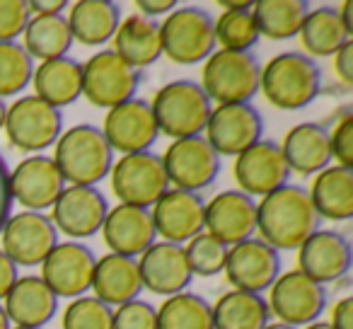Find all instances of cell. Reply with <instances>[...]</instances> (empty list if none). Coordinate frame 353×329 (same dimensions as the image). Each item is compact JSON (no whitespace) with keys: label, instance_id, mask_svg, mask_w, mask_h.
Wrapping results in <instances>:
<instances>
[{"label":"cell","instance_id":"56","mask_svg":"<svg viewBox=\"0 0 353 329\" xmlns=\"http://www.w3.org/2000/svg\"><path fill=\"white\" fill-rule=\"evenodd\" d=\"M12 329H32V327H12Z\"/></svg>","mask_w":353,"mask_h":329},{"label":"cell","instance_id":"48","mask_svg":"<svg viewBox=\"0 0 353 329\" xmlns=\"http://www.w3.org/2000/svg\"><path fill=\"white\" fill-rule=\"evenodd\" d=\"M136 8H138V15L155 20V17L170 15L176 8V0H138Z\"/></svg>","mask_w":353,"mask_h":329},{"label":"cell","instance_id":"12","mask_svg":"<svg viewBox=\"0 0 353 329\" xmlns=\"http://www.w3.org/2000/svg\"><path fill=\"white\" fill-rule=\"evenodd\" d=\"M203 138L218 155L237 157L264 138V117L254 104H218L208 117Z\"/></svg>","mask_w":353,"mask_h":329},{"label":"cell","instance_id":"6","mask_svg":"<svg viewBox=\"0 0 353 329\" xmlns=\"http://www.w3.org/2000/svg\"><path fill=\"white\" fill-rule=\"evenodd\" d=\"M162 56L179 66L203 63L216 51V20L206 8L176 6L160 22Z\"/></svg>","mask_w":353,"mask_h":329},{"label":"cell","instance_id":"17","mask_svg":"<svg viewBox=\"0 0 353 329\" xmlns=\"http://www.w3.org/2000/svg\"><path fill=\"white\" fill-rule=\"evenodd\" d=\"M102 133L112 150H119L121 155L150 150L160 136L150 102L141 97H133L119 107L107 109Z\"/></svg>","mask_w":353,"mask_h":329},{"label":"cell","instance_id":"15","mask_svg":"<svg viewBox=\"0 0 353 329\" xmlns=\"http://www.w3.org/2000/svg\"><path fill=\"white\" fill-rule=\"evenodd\" d=\"M223 274L232 286V290L261 295L281 276V255L254 235L228 250Z\"/></svg>","mask_w":353,"mask_h":329},{"label":"cell","instance_id":"42","mask_svg":"<svg viewBox=\"0 0 353 329\" xmlns=\"http://www.w3.org/2000/svg\"><path fill=\"white\" fill-rule=\"evenodd\" d=\"M114 329H157V308L148 300H131L114 308Z\"/></svg>","mask_w":353,"mask_h":329},{"label":"cell","instance_id":"38","mask_svg":"<svg viewBox=\"0 0 353 329\" xmlns=\"http://www.w3.org/2000/svg\"><path fill=\"white\" fill-rule=\"evenodd\" d=\"M261 34L250 10H225L216 20V44L225 51H252Z\"/></svg>","mask_w":353,"mask_h":329},{"label":"cell","instance_id":"41","mask_svg":"<svg viewBox=\"0 0 353 329\" xmlns=\"http://www.w3.org/2000/svg\"><path fill=\"white\" fill-rule=\"evenodd\" d=\"M332 160L339 168L353 170V112L351 107H341V114L334 119V131H329Z\"/></svg>","mask_w":353,"mask_h":329},{"label":"cell","instance_id":"46","mask_svg":"<svg viewBox=\"0 0 353 329\" xmlns=\"http://www.w3.org/2000/svg\"><path fill=\"white\" fill-rule=\"evenodd\" d=\"M20 279V269L15 266V261L0 250V303L6 300V295L10 293V288L15 286V281Z\"/></svg>","mask_w":353,"mask_h":329},{"label":"cell","instance_id":"10","mask_svg":"<svg viewBox=\"0 0 353 329\" xmlns=\"http://www.w3.org/2000/svg\"><path fill=\"white\" fill-rule=\"evenodd\" d=\"M138 88L141 70L128 66L117 51H97L83 63V94L94 107H119L136 97Z\"/></svg>","mask_w":353,"mask_h":329},{"label":"cell","instance_id":"45","mask_svg":"<svg viewBox=\"0 0 353 329\" xmlns=\"http://www.w3.org/2000/svg\"><path fill=\"white\" fill-rule=\"evenodd\" d=\"M334 73L341 80L343 88L353 85V39H348L341 49L334 54Z\"/></svg>","mask_w":353,"mask_h":329},{"label":"cell","instance_id":"28","mask_svg":"<svg viewBox=\"0 0 353 329\" xmlns=\"http://www.w3.org/2000/svg\"><path fill=\"white\" fill-rule=\"evenodd\" d=\"M114 49L128 66L143 70L160 61L162 56V37L160 22L143 15H128L119 22L114 34Z\"/></svg>","mask_w":353,"mask_h":329},{"label":"cell","instance_id":"29","mask_svg":"<svg viewBox=\"0 0 353 329\" xmlns=\"http://www.w3.org/2000/svg\"><path fill=\"white\" fill-rule=\"evenodd\" d=\"M34 94L56 109L70 107L83 94V63L70 56L54 61H44L32 75Z\"/></svg>","mask_w":353,"mask_h":329},{"label":"cell","instance_id":"39","mask_svg":"<svg viewBox=\"0 0 353 329\" xmlns=\"http://www.w3.org/2000/svg\"><path fill=\"white\" fill-rule=\"evenodd\" d=\"M228 250H230V247L223 245V242L216 240L213 235H208L206 230L199 232L196 237H192V240L184 245V255H187L189 269H192L194 279H196V276L211 279V276L223 274Z\"/></svg>","mask_w":353,"mask_h":329},{"label":"cell","instance_id":"7","mask_svg":"<svg viewBox=\"0 0 353 329\" xmlns=\"http://www.w3.org/2000/svg\"><path fill=\"white\" fill-rule=\"evenodd\" d=\"M3 128L8 143L15 150L41 155L46 148L56 146L59 136L63 133V112L46 104L37 94H25L8 107Z\"/></svg>","mask_w":353,"mask_h":329},{"label":"cell","instance_id":"44","mask_svg":"<svg viewBox=\"0 0 353 329\" xmlns=\"http://www.w3.org/2000/svg\"><path fill=\"white\" fill-rule=\"evenodd\" d=\"M12 194H10V168H8L6 157L0 155V232L6 228V223L12 216Z\"/></svg>","mask_w":353,"mask_h":329},{"label":"cell","instance_id":"16","mask_svg":"<svg viewBox=\"0 0 353 329\" xmlns=\"http://www.w3.org/2000/svg\"><path fill=\"white\" fill-rule=\"evenodd\" d=\"M65 187L68 184L63 175L49 155H30L10 170L12 201L25 206V211L46 213V208L54 206Z\"/></svg>","mask_w":353,"mask_h":329},{"label":"cell","instance_id":"32","mask_svg":"<svg viewBox=\"0 0 353 329\" xmlns=\"http://www.w3.org/2000/svg\"><path fill=\"white\" fill-rule=\"evenodd\" d=\"M213 308V329H264L271 322L264 295L247 290H228Z\"/></svg>","mask_w":353,"mask_h":329},{"label":"cell","instance_id":"36","mask_svg":"<svg viewBox=\"0 0 353 329\" xmlns=\"http://www.w3.org/2000/svg\"><path fill=\"white\" fill-rule=\"evenodd\" d=\"M157 329H213V308L203 295L184 290L157 308Z\"/></svg>","mask_w":353,"mask_h":329},{"label":"cell","instance_id":"20","mask_svg":"<svg viewBox=\"0 0 353 329\" xmlns=\"http://www.w3.org/2000/svg\"><path fill=\"white\" fill-rule=\"evenodd\" d=\"M109 213V201L97 187H65L51 206V221L56 230L75 242L92 237L102 230Z\"/></svg>","mask_w":353,"mask_h":329},{"label":"cell","instance_id":"5","mask_svg":"<svg viewBox=\"0 0 353 329\" xmlns=\"http://www.w3.org/2000/svg\"><path fill=\"white\" fill-rule=\"evenodd\" d=\"M261 63L252 51H213L203 61L201 88L211 102L252 104L259 94Z\"/></svg>","mask_w":353,"mask_h":329},{"label":"cell","instance_id":"14","mask_svg":"<svg viewBox=\"0 0 353 329\" xmlns=\"http://www.w3.org/2000/svg\"><path fill=\"white\" fill-rule=\"evenodd\" d=\"M3 247L15 266H41V261L49 257V252L59 245V230L54 221L46 213L37 211H22L10 216L0 232Z\"/></svg>","mask_w":353,"mask_h":329},{"label":"cell","instance_id":"33","mask_svg":"<svg viewBox=\"0 0 353 329\" xmlns=\"http://www.w3.org/2000/svg\"><path fill=\"white\" fill-rule=\"evenodd\" d=\"M300 44L307 51L305 56L310 59H322V56H334L348 39V32L343 30L341 20H339V12L334 6H319L310 8L307 17H305L303 27L298 32Z\"/></svg>","mask_w":353,"mask_h":329},{"label":"cell","instance_id":"25","mask_svg":"<svg viewBox=\"0 0 353 329\" xmlns=\"http://www.w3.org/2000/svg\"><path fill=\"white\" fill-rule=\"evenodd\" d=\"M59 303L61 300L41 276H20L3 300V310L12 327L44 329L59 312Z\"/></svg>","mask_w":353,"mask_h":329},{"label":"cell","instance_id":"52","mask_svg":"<svg viewBox=\"0 0 353 329\" xmlns=\"http://www.w3.org/2000/svg\"><path fill=\"white\" fill-rule=\"evenodd\" d=\"M0 329H12L10 319H8L6 310H3V303H0Z\"/></svg>","mask_w":353,"mask_h":329},{"label":"cell","instance_id":"27","mask_svg":"<svg viewBox=\"0 0 353 329\" xmlns=\"http://www.w3.org/2000/svg\"><path fill=\"white\" fill-rule=\"evenodd\" d=\"M143 281L138 259L121 255H104L94 264L92 276V293L97 300L107 303L109 308H119L123 303L141 298Z\"/></svg>","mask_w":353,"mask_h":329},{"label":"cell","instance_id":"53","mask_svg":"<svg viewBox=\"0 0 353 329\" xmlns=\"http://www.w3.org/2000/svg\"><path fill=\"white\" fill-rule=\"evenodd\" d=\"M6 114H8V104H6V99H0V128L6 123Z\"/></svg>","mask_w":353,"mask_h":329},{"label":"cell","instance_id":"24","mask_svg":"<svg viewBox=\"0 0 353 329\" xmlns=\"http://www.w3.org/2000/svg\"><path fill=\"white\" fill-rule=\"evenodd\" d=\"M102 237L112 255L138 259L148 247L157 242L150 208L126 206V203L109 208L107 221L102 226Z\"/></svg>","mask_w":353,"mask_h":329},{"label":"cell","instance_id":"8","mask_svg":"<svg viewBox=\"0 0 353 329\" xmlns=\"http://www.w3.org/2000/svg\"><path fill=\"white\" fill-rule=\"evenodd\" d=\"M112 192L119 203L138 208H152L157 199L170 189L162 157L152 150L121 155L112 165Z\"/></svg>","mask_w":353,"mask_h":329},{"label":"cell","instance_id":"31","mask_svg":"<svg viewBox=\"0 0 353 329\" xmlns=\"http://www.w3.org/2000/svg\"><path fill=\"white\" fill-rule=\"evenodd\" d=\"M307 194L319 218L336 223L353 218V170L329 165L314 175Z\"/></svg>","mask_w":353,"mask_h":329},{"label":"cell","instance_id":"19","mask_svg":"<svg viewBox=\"0 0 353 329\" xmlns=\"http://www.w3.org/2000/svg\"><path fill=\"white\" fill-rule=\"evenodd\" d=\"M157 237L172 245H187L192 237L206 230V201L201 194L170 187L150 208Z\"/></svg>","mask_w":353,"mask_h":329},{"label":"cell","instance_id":"22","mask_svg":"<svg viewBox=\"0 0 353 329\" xmlns=\"http://www.w3.org/2000/svg\"><path fill=\"white\" fill-rule=\"evenodd\" d=\"M351 242L336 230L319 228L298 247V271L317 283H334L351 271Z\"/></svg>","mask_w":353,"mask_h":329},{"label":"cell","instance_id":"43","mask_svg":"<svg viewBox=\"0 0 353 329\" xmlns=\"http://www.w3.org/2000/svg\"><path fill=\"white\" fill-rule=\"evenodd\" d=\"M32 20L27 0H0V41H17Z\"/></svg>","mask_w":353,"mask_h":329},{"label":"cell","instance_id":"18","mask_svg":"<svg viewBox=\"0 0 353 329\" xmlns=\"http://www.w3.org/2000/svg\"><path fill=\"white\" fill-rule=\"evenodd\" d=\"M235 182L240 192H245L252 199H264L266 194L285 187L290 179V170L285 165V157L281 152V146L276 141L261 138L252 148L235 157Z\"/></svg>","mask_w":353,"mask_h":329},{"label":"cell","instance_id":"50","mask_svg":"<svg viewBox=\"0 0 353 329\" xmlns=\"http://www.w3.org/2000/svg\"><path fill=\"white\" fill-rule=\"evenodd\" d=\"M336 12H339V20H341L343 30L348 32V37H353V3L351 0L341 3V6L336 8Z\"/></svg>","mask_w":353,"mask_h":329},{"label":"cell","instance_id":"55","mask_svg":"<svg viewBox=\"0 0 353 329\" xmlns=\"http://www.w3.org/2000/svg\"><path fill=\"white\" fill-rule=\"evenodd\" d=\"M264 329H295V327H288V324H283V322H269Z\"/></svg>","mask_w":353,"mask_h":329},{"label":"cell","instance_id":"21","mask_svg":"<svg viewBox=\"0 0 353 329\" xmlns=\"http://www.w3.org/2000/svg\"><path fill=\"white\" fill-rule=\"evenodd\" d=\"M206 232L232 247L256 235V199L240 189H225L206 201Z\"/></svg>","mask_w":353,"mask_h":329},{"label":"cell","instance_id":"54","mask_svg":"<svg viewBox=\"0 0 353 329\" xmlns=\"http://www.w3.org/2000/svg\"><path fill=\"white\" fill-rule=\"evenodd\" d=\"M303 329H334L329 322H312V324H307V327H303Z\"/></svg>","mask_w":353,"mask_h":329},{"label":"cell","instance_id":"4","mask_svg":"<svg viewBox=\"0 0 353 329\" xmlns=\"http://www.w3.org/2000/svg\"><path fill=\"white\" fill-rule=\"evenodd\" d=\"M157 131L179 138L203 136V128L213 112V102L196 80H172L162 85L150 102Z\"/></svg>","mask_w":353,"mask_h":329},{"label":"cell","instance_id":"30","mask_svg":"<svg viewBox=\"0 0 353 329\" xmlns=\"http://www.w3.org/2000/svg\"><path fill=\"white\" fill-rule=\"evenodd\" d=\"M73 41L83 46H102L114 39L121 22V8L114 0H78L68 10Z\"/></svg>","mask_w":353,"mask_h":329},{"label":"cell","instance_id":"51","mask_svg":"<svg viewBox=\"0 0 353 329\" xmlns=\"http://www.w3.org/2000/svg\"><path fill=\"white\" fill-rule=\"evenodd\" d=\"M252 6L254 3H250V0H245V3H221L223 10H250Z\"/></svg>","mask_w":353,"mask_h":329},{"label":"cell","instance_id":"34","mask_svg":"<svg viewBox=\"0 0 353 329\" xmlns=\"http://www.w3.org/2000/svg\"><path fill=\"white\" fill-rule=\"evenodd\" d=\"M22 37H25V44H22L25 51L39 63L63 59L73 46V34H70L65 15L32 17Z\"/></svg>","mask_w":353,"mask_h":329},{"label":"cell","instance_id":"37","mask_svg":"<svg viewBox=\"0 0 353 329\" xmlns=\"http://www.w3.org/2000/svg\"><path fill=\"white\" fill-rule=\"evenodd\" d=\"M34 59L20 41H0V99L20 94L34 75Z\"/></svg>","mask_w":353,"mask_h":329},{"label":"cell","instance_id":"2","mask_svg":"<svg viewBox=\"0 0 353 329\" xmlns=\"http://www.w3.org/2000/svg\"><path fill=\"white\" fill-rule=\"evenodd\" d=\"M54 162L68 187H97L112 172L114 150L102 128L94 123H78L59 136Z\"/></svg>","mask_w":353,"mask_h":329},{"label":"cell","instance_id":"49","mask_svg":"<svg viewBox=\"0 0 353 329\" xmlns=\"http://www.w3.org/2000/svg\"><path fill=\"white\" fill-rule=\"evenodd\" d=\"M30 3L32 17H51V15H63L68 8L65 0H27Z\"/></svg>","mask_w":353,"mask_h":329},{"label":"cell","instance_id":"47","mask_svg":"<svg viewBox=\"0 0 353 329\" xmlns=\"http://www.w3.org/2000/svg\"><path fill=\"white\" fill-rule=\"evenodd\" d=\"M332 324L334 329H353V298L346 295L341 298L332 310Z\"/></svg>","mask_w":353,"mask_h":329},{"label":"cell","instance_id":"9","mask_svg":"<svg viewBox=\"0 0 353 329\" xmlns=\"http://www.w3.org/2000/svg\"><path fill=\"white\" fill-rule=\"evenodd\" d=\"M327 288L303 271L293 269L281 274L269 288V312L279 322L288 327H307L319 322L322 312L327 310Z\"/></svg>","mask_w":353,"mask_h":329},{"label":"cell","instance_id":"40","mask_svg":"<svg viewBox=\"0 0 353 329\" xmlns=\"http://www.w3.org/2000/svg\"><path fill=\"white\" fill-rule=\"evenodd\" d=\"M63 329H114V308L94 295L73 298L63 310Z\"/></svg>","mask_w":353,"mask_h":329},{"label":"cell","instance_id":"3","mask_svg":"<svg viewBox=\"0 0 353 329\" xmlns=\"http://www.w3.org/2000/svg\"><path fill=\"white\" fill-rule=\"evenodd\" d=\"M259 92H264L276 109H305L322 92V68L300 51H283L261 66Z\"/></svg>","mask_w":353,"mask_h":329},{"label":"cell","instance_id":"1","mask_svg":"<svg viewBox=\"0 0 353 329\" xmlns=\"http://www.w3.org/2000/svg\"><path fill=\"white\" fill-rule=\"evenodd\" d=\"M319 226L322 218L314 211L307 189L300 184H285L256 203L259 240L276 252L298 250L312 232L319 230Z\"/></svg>","mask_w":353,"mask_h":329},{"label":"cell","instance_id":"23","mask_svg":"<svg viewBox=\"0 0 353 329\" xmlns=\"http://www.w3.org/2000/svg\"><path fill=\"white\" fill-rule=\"evenodd\" d=\"M138 269H141L143 288L165 298L184 293L194 281L184 245H172L162 240L150 245L138 257Z\"/></svg>","mask_w":353,"mask_h":329},{"label":"cell","instance_id":"13","mask_svg":"<svg viewBox=\"0 0 353 329\" xmlns=\"http://www.w3.org/2000/svg\"><path fill=\"white\" fill-rule=\"evenodd\" d=\"M97 257L83 242H59L41 261V281L56 293V298H80L92 290V276Z\"/></svg>","mask_w":353,"mask_h":329},{"label":"cell","instance_id":"11","mask_svg":"<svg viewBox=\"0 0 353 329\" xmlns=\"http://www.w3.org/2000/svg\"><path fill=\"white\" fill-rule=\"evenodd\" d=\"M162 165L170 187L194 194H201L203 189L211 187L223 170L221 155L203 136L172 141L162 155Z\"/></svg>","mask_w":353,"mask_h":329},{"label":"cell","instance_id":"35","mask_svg":"<svg viewBox=\"0 0 353 329\" xmlns=\"http://www.w3.org/2000/svg\"><path fill=\"white\" fill-rule=\"evenodd\" d=\"M307 12L310 6L305 0H259L252 6L259 34L276 41L298 37Z\"/></svg>","mask_w":353,"mask_h":329},{"label":"cell","instance_id":"26","mask_svg":"<svg viewBox=\"0 0 353 329\" xmlns=\"http://www.w3.org/2000/svg\"><path fill=\"white\" fill-rule=\"evenodd\" d=\"M281 152L285 157L290 175H310L322 172L324 168L332 165V148H329V131L317 121H303L298 126H293L285 133Z\"/></svg>","mask_w":353,"mask_h":329}]
</instances>
